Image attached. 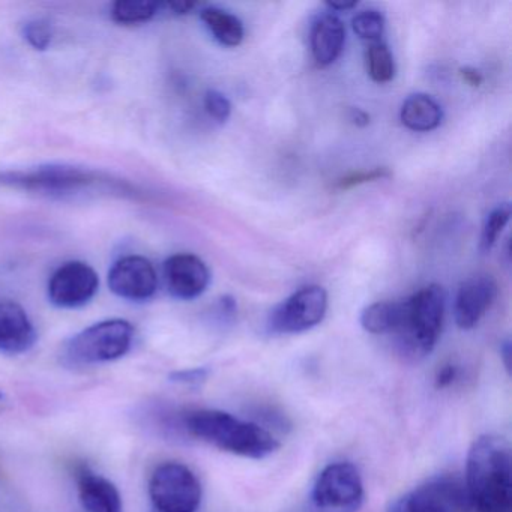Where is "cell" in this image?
I'll use <instances>...</instances> for the list:
<instances>
[{
    "mask_svg": "<svg viewBox=\"0 0 512 512\" xmlns=\"http://www.w3.org/2000/svg\"><path fill=\"white\" fill-rule=\"evenodd\" d=\"M464 487L473 511L512 512L511 446L503 437L484 434L473 442Z\"/></svg>",
    "mask_w": 512,
    "mask_h": 512,
    "instance_id": "6da1fadb",
    "label": "cell"
},
{
    "mask_svg": "<svg viewBox=\"0 0 512 512\" xmlns=\"http://www.w3.org/2000/svg\"><path fill=\"white\" fill-rule=\"evenodd\" d=\"M185 428L191 436L221 451L253 460H263L280 448V443L268 430L223 410H194L185 416Z\"/></svg>",
    "mask_w": 512,
    "mask_h": 512,
    "instance_id": "7a4b0ae2",
    "label": "cell"
},
{
    "mask_svg": "<svg viewBox=\"0 0 512 512\" xmlns=\"http://www.w3.org/2000/svg\"><path fill=\"white\" fill-rule=\"evenodd\" d=\"M446 292L439 284H430L403 301V316L397 331L398 346L407 358L430 355L442 332Z\"/></svg>",
    "mask_w": 512,
    "mask_h": 512,
    "instance_id": "3957f363",
    "label": "cell"
},
{
    "mask_svg": "<svg viewBox=\"0 0 512 512\" xmlns=\"http://www.w3.org/2000/svg\"><path fill=\"white\" fill-rule=\"evenodd\" d=\"M134 328L122 319L104 320L74 335L65 347V358L74 365H95L127 355Z\"/></svg>",
    "mask_w": 512,
    "mask_h": 512,
    "instance_id": "277c9868",
    "label": "cell"
},
{
    "mask_svg": "<svg viewBox=\"0 0 512 512\" xmlns=\"http://www.w3.org/2000/svg\"><path fill=\"white\" fill-rule=\"evenodd\" d=\"M149 497L158 512H196L202 502V485L185 464H160L149 479Z\"/></svg>",
    "mask_w": 512,
    "mask_h": 512,
    "instance_id": "5b68a950",
    "label": "cell"
},
{
    "mask_svg": "<svg viewBox=\"0 0 512 512\" xmlns=\"http://www.w3.org/2000/svg\"><path fill=\"white\" fill-rule=\"evenodd\" d=\"M362 502L364 482L353 464H329L314 484L313 503L319 512H358Z\"/></svg>",
    "mask_w": 512,
    "mask_h": 512,
    "instance_id": "8992f818",
    "label": "cell"
},
{
    "mask_svg": "<svg viewBox=\"0 0 512 512\" xmlns=\"http://www.w3.org/2000/svg\"><path fill=\"white\" fill-rule=\"evenodd\" d=\"M326 311V290L319 286L302 287L272 311L268 328L272 334H299L310 331L325 319Z\"/></svg>",
    "mask_w": 512,
    "mask_h": 512,
    "instance_id": "52a82bcc",
    "label": "cell"
},
{
    "mask_svg": "<svg viewBox=\"0 0 512 512\" xmlns=\"http://www.w3.org/2000/svg\"><path fill=\"white\" fill-rule=\"evenodd\" d=\"M95 182V173L70 166H46L26 172L0 173V185L49 196L74 193L91 187Z\"/></svg>",
    "mask_w": 512,
    "mask_h": 512,
    "instance_id": "ba28073f",
    "label": "cell"
},
{
    "mask_svg": "<svg viewBox=\"0 0 512 512\" xmlns=\"http://www.w3.org/2000/svg\"><path fill=\"white\" fill-rule=\"evenodd\" d=\"M100 278L88 263L73 260L56 269L49 281V299L59 308H80L98 292Z\"/></svg>",
    "mask_w": 512,
    "mask_h": 512,
    "instance_id": "9c48e42d",
    "label": "cell"
},
{
    "mask_svg": "<svg viewBox=\"0 0 512 512\" xmlns=\"http://www.w3.org/2000/svg\"><path fill=\"white\" fill-rule=\"evenodd\" d=\"M109 287L116 296L127 301H148L158 289L157 271L145 257H122L110 269Z\"/></svg>",
    "mask_w": 512,
    "mask_h": 512,
    "instance_id": "30bf717a",
    "label": "cell"
},
{
    "mask_svg": "<svg viewBox=\"0 0 512 512\" xmlns=\"http://www.w3.org/2000/svg\"><path fill=\"white\" fill-rule=\"evenodd\" d=\"M406 512H466V487L458 479L436 478L404 496Z\"/></svg>",
    "mask_w": 512,
    "mask_h": 512,
    "instance_id": "8fae6325",
    "label": "cell"
},
{
    "mask_svg": "<svg viewBox=\"0 0 512 512\" xmlns=\"http://www.w3.org/2000/svg\"><path fill=\"white\" fill-rule=\"evenodd\" d=\"M164 281L170 295L191 301L206 292L211 283V272L194 254H175L164 263Z\"/></svg>",
    "mask_w": 512,
    "mask_h": 512,
    "instance_id": "7c38bea8",
    "label": "cell"
},
{
    "mask_svg": "<svg viewBox=\"0 0 512 512\" xmlns=\"http://www.w3.org/2000/svg\"><path fill=\"white\" fill-rule=\"evenodd\" d=\"M497 296V284L491 275H475L461 284L454 302V317L458 328H475Z\"/></svg>",
    "mask_w": 512,
    "mask_h": 512,
    "instance_id": "4fadbf2b",
    "label": "cell"
},
{
    "mask_svg": "<svg viewBox=\"0 0 512 512\" xmlns=\"http://www.w3.org/2000/svg\"><path fill=\"white\" fill-rule=\"evenodd\" d=\"M37 341V331L22 305L0 301V352L20 355L28 352Z\"/></svg>",
    "mask_w": 512,
    "mask_h": 512,
    "instance_id": "5bb4252c",
    "label": "cell"
},
{
    "mask_svg": "<svg viewBox=\"0 0 512 512\" xmlns=\"http://www.w3.org/2000/svg\"><path fill=\"white\" fill-rule=\"evenodd\" d=\"M80 503L88 512H122L121 493L109 479L98 475L88 466L76 472Z\"/></svg>",
    "mask_w": 512,
    "mask_h": 512,
    "instance_id": "9a60e30c",
    "label": "cell"
},
{
    "mask_svg": "<svg viewBox=\"0 0 512 512\" xmlns=\"http://www.w3.org/2000/svg\"><path fill=\"white\" fill-rule=\"evenodd\" d=\"M344 43H346V29L335 14H323L313 23L311 52L319 67H329L334 64L343 53Z\"/></svg>",
    "mask_w": 512,
    "mask_h": 512,
    "instance_id": "2e32d148",
    "label": "cell"
},
{
    "mask_svg": "<svg viewBox=\"0 0 512 512\" xmlns=\"http://www.w3.org/2000/svg\"><path fill=\"white\" fill-rule=\"evenodd\" d=\"M404 127L416 133H428L436 130L443 119L442 107L425 94L410 95L404 101L400 112Z\"/></svg>",
    "mask_w": 512,
    "mask_h": 512,
    "instance_id": "e0dca14e",
    "label": "cell"
},
{
    "mask_svg": "<svg viewBox=\"0 0 512 512\" xmlns=\"http://www.w3.org/2000/svg\"><path fill=\"white\" fill-rule=\"evenodd\" d=\"M200 19L221 46L238 47L244 40V25L229 11L217 7L203 8Z\"/></svg>",
    "mask_w": 512,
    "mask_h": 512,
    "instance_id": "ac0fdd59",
    "label": "cell"
},
{
    "mask_svg": "<svg viewBox=\"0 0 512 512\" xmlns=\"http://www.w3.org/2000/svg\"><path fill=\"white\" fill-rule=\"evenodd\" d=\"M403 316V302H374L361 314V326L374 335L394 334Z\"/></svg>",
    "mask_w": 512,
    "mask_h": 512,
    "instance_id": "d6986e66",
    "label": "cell"
},
{
    "mask_svg": "<svg viewBox=\"0 0 512 512\" xmlns=\"http://www.w3.org/2000/svg\"><path fill=\"white\" fill-rule=\"evenodd\" d=\"M160 10L157 2L148 0H118L112 8V19L119 25H143L154 19Z\"/></svg>",
    "mask_w": 512,
    "mask_h": 512,
    "instance_id": "ffe728a7",
    "label": "cell"
},
{
    "mask_svg": "<svg viewBox=\"0 0 512 512\" xmlns=\"http://www.w3.org/2000/svg\"><path fill=\"white\" fill-rule=\"evenodd\" d=\"M367 70L371 80L388 83L395 76V62L391 50L382 43H373L367 50Z\"/></svg>",
    "mask_w": 512,
    "mask_h": 512,
    "instance_id": "44dd1931",
    "label": "cell"
},
{
    "mask_svg": "<svg viewBox=\"0 0 512 512\" xmlns=\"http://www.w3.org/2000/svg\"><path fill=\"white\" fill-rule=\"evenodd\" d=\"M509 220H511V205L508 203L497 206L487 215L482 227L481 241H479V250L482 254L490 253Z\"/></svg>",
    "mask_w": 512,
    "mask_h": 512,
    "instance_id": "7402d4cb",
    "label": "cell"
},
{
    "mask_svg": "<svg viewBox=\"0 0 512 512\" xmlns=\"http://www.w3.org/2000/svg\"><path fill=\"white\" fill-rule=\"evenodd\" d=\"M385 17L380 11L368 10L356 14L352 20V28L361 40L380 43L385 34Z\"/></svg>",
    "mask_w": 512,
    "mask_h": 512,
    "instance_id": "603a6c76",
    "label": "cell"
},
{
    "mask_svg": "<svg viewBox=\"0 0 512 512\" xmlns=\"http://www.w3.org/2000/svg\"><path fill=\"white\" fill-rule=\"evenodd\" d=\"M23 35L35 50L49 49L53 38L52 25L47 20H32V22L26 23Z\"/></svg>",
    "mask_w": 512,
    "mask_h": 512,
    "instance_id": "cb8c5ba5",
    "label": "cell"
},
{
    "mask_svg": "<svg viewBox=\"0 0 512 512\" xmlns=\"http://www.w3.org/2000/svg\"><path fill=\"white\" fill-rule=\"evenodd\" d=\"M205 110L214 121L224 124L232 115V104L227 100L226 95L218 91H208L205 94Z\"/></svg>",
    "mask_w": 512,
    "mask_h": 512,
    "instance_id": "d4e9b609",
    "label": "cell"
},
{
    "mask_svg": "<svg viewBox=\"0 0 512 512\" xmlns=\"http://www.w3.org/2000/svg\"><path fill=\"white\" fill-rule=\"evenodd\" d=\"M391 172L388 169H371L365 172L350 173L344 176L337 182L338 190H349V188L356 187V185L367 184V182L380 181V179L389 178Z\"/></svg>",
    "mask_w": 512,
    "mask_h": 512,
    "instance_id": "484cf974",
    "label": "cell"
},
{
    "mask_svg": "<svg viewBox=\"0 0 512 512\" xmlns=\"http://www.w3.org/2000/svg\"><path fill=\"white\" fill-rule=\"evenodd\" d=\"M173 382L187 383V385H196L203 382L208 377V370L205 368H194V370L176 371L172 376Z\"/></svg>",
    "mask_w": 512,
    "mask_h": 512,
    "instance_id": "4316f807",
    "label": "cell"
},
{
    "mask_svg": "<svg viewBox=\"0 0 512 512\" xmlns=\"http://www.w3.org/2000/svg\"><path fill=\"white\" fill-rule=\"evenodd\" d=\"M458 376V368L455 365L449 364L445 365L442 370H439L436 376V388H448L449 385H452L455 379Z\"/></svg>",
    "mask_w": 512,
    "mask_h": 512,
    "instance_id": "83f0119b",
    "label": "cell"
},
{
    "mask_svg": "<svg viewBox=\"0 0 512 512\" xmlns=\"http://www.w3.org/2000/svg\"><path fill=\"white\" fill-rule=\"evenodd\" d=\"M460 74L467 85L473 86V88H478V86H481L482 76L478 73V71L473 70V68H463V70L460 71Z\"/></svg>",
    "mask_w": 512,
    "mask_h": 512,
    "instance_id": "f1b7e54d",
    "label": "cell"
},
{
    "mask_svg": "<svg viewBox=\"0 0 512 512\" xmlns=\"http://www.w3.org/2000/svg\"><path fill=\"white\" fill-rule=\"evenodd\" d=\"M196 7L197 4H193V2H172V4H169L170 10H172L173 13L178 14V16L191 13V11Z\"/></svg>",
    "mask_w": 512,
    "mask_h": 512,
    "instance_id": "f546056e",
    "label": "cell"
},
{
    "mask_svg": "<svg viewBox=\"0 0 512 512\" xmlns=\"http://www.w3.org/2000/svg\"><path fill=\"white\" fill-rule=\"evenodd\" d=\"M350 121L358 125V127H365V125H368V122H370V116L362 112V110L352 109L350 110Z\"/></svg>",
    "mask_w": 512,
    "mask_h": 512,
    "instance_id": "4dcf8cb0",
    "label": "cell"
},
{
    "mask_svg": "<svg viewBox=\"0 0 512 512\" xmlns=\"http://www.w3.org/2000/svg\"><path fill=\"white\" fill-rule=\"evenodd\" d=\"M500 353H502L503 364H505L506 370H511V343L505 341L500 347Z\"/></svg>",
    "mask_w": 512,
    "mask_h": 512,
    "instance_id": "1f68e13d",
    "label": "cell"
},
{
    "mask_svg": "<svg viewBox=\"0 0 512 512\" xmlns=\"http://www.w3.org/2000/svg\"><path fill=\"white\" fill-rule=\"evenodd\" d=\"M326 5H328L332 11H349L358 4H356V2H328Z\"/></svg>",
    "mask_w": 512,
    "mask_h": 512,
    "instance_id": "d6a6232c",
    "label": "cell"
},
{
    "mask_svg": "<svg viewBox=\"0 0 512 512\" xmlns=\"http://www.w3.org/2000/svg\"><path fill=\"white\" fill-rule=\"evenodd\" d=\"M388 512H406V505H404V497L398 499L394 505L391 506Z\"/></svg>",
    "mask_w": 512,
    "mask_h": 512,
    "instance_id": "836d02e7",
    "label": "cell"
},
{
    "mask_svg": "<svg viewBox=\"0 0 512 512\" xmlns=\"http://www.w3.org/2000/svg\"><path fill=\"white\" fill-rule=\"evenodd\" d=\"M0 398H2V394H0Z\"/></svg>",
    "mask_w": 512,
    "mask_h": 512,
    "instance_id": "e575fe53",
    "label": "cell"
}]
</instances>
